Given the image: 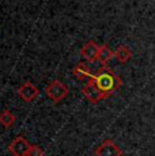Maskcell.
<instances>
[{
    "instance_id": "obj_1",
    "label": "cell",
    "mask_w": 155,
    "mask_h": 156,
    "mask_svg": "<svg viewBox=\"0 0 155 156\" xmlns=\"http://www.w3.org/2000/svg\"><path fill=\"white\" fill-rule=\"evenodd\" d=\"M94 83L103 94H106L108 97L113 94L116 90H118L121 87V77L117 73H114L108 65H101L99 71L95 73Z\"/></svg>"
},
{
    "instance_id": "obj_2",
    "label": "cell",
    "mask_w": 155,
    "mask_h": 156,
    "mask_svg": "<svg viewBox=\"0 0 155 156\" xmlns=\"http://www.w3.org/2000/svg\"><path fill=\"white\" fill-rule=\"evenodd\" d=\"M45 94L53 103H60L70 94V88L59 79H53L45 86Z\"/></svg>"
},
{
    "instance_id": "obj_3",
    "label": "cell",
    "mask_w": 155,
    "mask_h": 156,
    "mask_svg": "<svg viewBox=\"0 0 155 156\" xmlns=\"http://www.w3.org/2000/svg\"><path fill=\"white\" fill-rule=\"evenodd\" d=\"M95 156H123V149L112 139H105L94 149Z\"/></svg>"
},
{
    "instance_id": "obj_4",
    "label": "cell",
    "mask_w": 155,
    "mask_h": 156,
    "mask_svg": "<svg viewBox=\"0 0 155 156\" xmlns=\"http://www.w3.org/2000/svg\"><path fill=\"white\" fill-rule=\"evenodd\" d=\"M82 94H83V97L87 98L91 103H98V102H101V101L106 99V98H109L108 95L103 94V92L101 91L97 86H95V83H94L93 79L88 80V82L85 84V87L82 88Z\"/></svg>"
},
{
    "instance_id": "obj_5",
    "label": "cell",
    "mask_w": 155,
    "mask_h": 156,
    "mask_svg": "<svg viewBox=\"0 0 155 156\" xmlns=\"http://www.w3.org/2000/svg\"><path fill=\"white\" fill-rule=\"evenodd\" d=\"M30 148L31 144L23 136H16L13 141L8 144V151L13 156H27Z\"/></svg>"
},
{
    "instance_id": "obj_6",
    "label": "cell",
    "mask_w": 155,
    "mask_h": 156,
    "mask_svg": "<svg viewBox=\"0 0 155 156\" xmlns=\"http://www.w3.org/2000/svg\"><path fill=\"white\" fill-rule=\"evenodd\" d=\"M16 92H18V95H19V98L22 101L30 103V102L37 99L38 94H40V90H38V87L35 86L34 83L25 82L19 86V88L16 90Z\"/></svg>"
},
{
    "instance_id": "obj_7",
    "label": "cell",
    "mask_w": 155,
    "mask_h": 156,
    "mask_svg": "<svg viewBox=\"0 0 155 156\" xmlns=\"http://www.w3.org/2000/svg\"><path fill=\"white\" fill-rule=\"evenodd\" d=\"M99 49L101 45H98L95 41L90 40L87 41L80 49V56L88 62H94L98 61V57H99Z\"/></svg>"
},
{
    "instance_id": "obj_8",
    "label": "cell",
    "mask_w": 155,
    "mask_h": 156,
    "mask_svg": "<svg viewBox=\"0 0 155 156\" xmlns=\"http://www.w3.org/2000/svg\"><path fill=\"white\" fill-rule=\"evenodd\" d=\"M72 75L76 76L79 80H83V79H94L95 77V73L91 72V69L85 64V62H78L75 67L72 68Z\"/></svg>"
},
{
    "instance_id": "obj_9",
    "label": "cell",
    "mask_w": 155,
    "mask_h": 156,
    "mask_svg": "<svg viewBox=\"0 0 155 156\" xmlns=\"http://www.w3.org/2000/svg\"><path fill=\"white\" fill-rule=\"evenodd\" d=\"M132 57H133V53H132V50H131L129 46L121 44V45H118V46L116 48L114 58L117 60L120 64H125V62H128L131 58H132Z\"/></svg>"
},
{
    "instance_id": "obj_10",
    "label": "cell",
    "mask_w": 155,
    "mask_h": 156,
    "mask_svg": "<svg viewBox=\"0 0 155 156\" xmlns=\"http://www.w3.org/2000/svg\"><path fill=\"white\" fill-rule=\"evenodd\" d=\"M16 121V115L11 110L5 109L3 112H0V124L4 128H11Z\"/></svg>"
},
{
    "instance_id": "obj_11",
    "label": "cell",
    "mask_w": 155,
    "mask_h": 156,
    "mask_svg": "<svg viewBox=\"0 0 155 156\" xmlns=\"http://www.w3.org/2000/svg\"><path fill=\"white\" fill-rule=\"evenodd\" d=\"M114 57V50H112L108 45H101V49H99V57H98V61L101 62L102 65H106L110 60Z\"/></svg>"
},
{
    "instance_id": "obj_12",
    "label": "cell",
    "mask_w": 155,
    "mask_h": 156,
    "mask_svg": "<svg viewBox=\"0 0 155 156\" xmlns=\"http://www.w3.org/2000/svg\"><path fill=\"white\" fill-rule=\"evenodd\" d=\"M27 156H45V151L40 145H31Z\"/></svg>"
}]
</instances>
